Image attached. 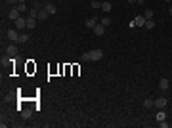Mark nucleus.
<instances>
[{"mask_svg": "<svg viewBox=\"0 0 172 128\" xmlns=\"http://www.w3.org/2000/svg\"><path fill=\"white\" fill-rule=\"evenodd\" d=\"M165 2H170V0H165Z\"/></svg>", "mask_w": 172, "mask_h": 128, "instance_id": "cd10ccee", "label": "nucleus"}, {"mask_svg": "<svg viewBox=\"0 0 172 128\" xmlns=\"http://www.w3.org/2000/svg\"><path fill=\"white\" fill-rule=\"evenodd\" d=\"M143 107H145V109H151V107H155V99H151V97H147L145 101H143Z\"/></svg>", "mask_w": 172, "mask_h": 128, "instance_id": "f3484780", "label": "nucleus"}, {"mask_svg": "<svg viewBox=\"0 0 172 128\" xmlns=\"http://www.w3.org/2000/svg\"><path fill=\"white\" fill-rule=\"evenodd\" d=\"M37 17H27V29H35L37 27Z\"/></svg>", "mask_w": 172, "mask_h": 128, "instance_id": "ddd939ff", "label": "nucleus"}, {"mask_svg": "<svg viewBox=\"0 0 172 128\" xmlns=\"http://www.w3.org/2000/svg\"><path fill=\"white\" fill-rule=\"evenodd\" d=\"M94 32H96V36H102L103 32H105V27H103L102 23H98V25L94 27Z\"/></svg>", "mask_w": 172, "mask_h": 128, "instance_id": "1a4fd4ad", "label": "nucleus"}, {"mask_svg": "<svg viewBox=\"0 0 172 128\" xmlns=\"http://www.w3.org/2000/svg\"><path fill=\"white\" fill-rule=\"evenodd\" d=\"M8 17H10L12 21H15V19H19V17H21V12L17 10V6H12V10L8 12Z\"/></svg>", "mask_w": 172, "mask_h": 128, "instance_id": "7ed1b4c3", "label": "nucleus"}, {"mask_svg": "<svg viewBox=\"0 0 172 128\" xmlns=\"http://www.w3.org/2000/svg\"><path fill=\"white\" fill-rule=\"evenodd\" d=\"M145 29H155V21H153V19H147L145 21Z\"/></svg>", "mask_w": 172, "mask_h": 128, "instance_id": "4be33fe9", "label": "nucleus"}, {"mask_svg": "<svg viewBox=\"0 0 172 128\" xmlns=\"http://www.w3.org/2000/svg\"><path fill=\"white\" fill-rule=\"evenodd\" d=\"M17 10H19L21 13H25V12H27V6H25V2H19V4H17Z\"/></svg>", "mask_w": 172, "mask_h": 128, "instance_id": "aec40b11", "label": "nucleus"}, {"mask_svg": "<svg viewBox=\"0 0 172 128\" xmlns=\"http://www.w3.org/2000/svg\"><path fill=\"white\" fill-rule=\"evenodd\" d=\"M166 103H168V101H166V97H157V99H155V107H166Z\"/></svg>", "mask_w": 172, "mask_h": 128, "instance_id": "9d476101", "label": "nucleus"}, {"mask_svg": "<svg viewBox=\"0 0 172 128\" xmlns=\"http://www.w3.org/2000/svg\"><path fill=\"white\" fill-rule=\"evenodd\" d=\"M6 36H8V40H10V42H19V32H17V29H8Z\"/></svg>", "mask_w": 172, "mask_h": 128, "instance_id": "f03ea898", "label": "nucleus"}, {"mask_svg": "<svg viewBox=\"0 0 172 128\" xmlns=\"http://www.w3.org/2000/svg\"><path fill=\"white\" fill-rule=\"evenodd\" d=\"M128 2H130V4H138V0H128Z\"/></svg>", "mask_w": 172, "mask_h": 128, "instance_id": "393cba45", "label": "nucleus"}, {"mask_svg": "<svg viewBox=\"0 0 172 128\" xmlns=\"http://www.w3.org/2000/svg\"><path fill=\"white\" fill-rule=\"evenodd\" d=\"M31 115H33V109L31 107L21 109V119H31Z\"/></svg>", "mask_w": 172, "mask_h": 128, "instance_id": "f8f14e48", "label": "nucleus"}, {"mask_svg": "<svg viewBox=\"0 0 172 128\" xmlns=\"http://www.w3.org/2000/svg\"><path fill=\"white\" fill-rule=\"evenodd\" d=\"M19 2H25V0H19Z\"/></svg>", "mask_w": 172, "mask_h": 128, "instance_id": "bb28decb", "label": "nucleus"}, {"mask_svg": "<svg viewBox=\"0 0 172 128\" xmlns=\"http://www.w3.org/2000/svg\"><path fill=\"white\" fill-rule=\"evenodd\" d=\"M168 13H170V15H172V6H170V8H168Z\"/></svg>", "mask_w": 172, "mask_h": 128, "instance_id": "a878e982", "label": "nucleus"}, {"mask_svg": "<svg viewBox=\"0 0 172 128\" xmlns=\"http://www.w3.org/2000/svg\"><path fill=\"white\" fill-rule=\"evenodd\" d=\"M90 6L94 8V10H102V2H98V0H92V2H90Z\"/></svg>", "mask_w": 172, "mask_h": 128, "instance_id": "a211bd4d", "label": "nucleus"}, {"mask_svg": "<svg viewBox=\"0 0 172 128\" xmlns=\"http://www.w3.org/2000/svg\"><path fill=\"white\" fill-rule=\"evenodd\" d=\"M6 4H8V6H17L19 0H6Z\"/></svg>", "mask_w": 172, "mask_h": 128, "instance_id": "b1692460", "label": "nucleus"}, {"mask_svg": "<svg viewBox=\"0 0 172 128\" xmlns=\"http://www.w3.org/2000/svg\"><path fill=\"white\" fill-rule=\"evenodd\" d=\"M29 40H31L29 32H19V42H21V44H25V42H29Z\"/></svg>", "mask_w": 172, "mask_h": 128, "instance_id": "4468645a", "label": "nucleus"}, {"mask_svg": "<svg viewBox=\"0 0 172 128\" xmlns=\"http://www.w3.org/2000/svg\"><path fill=\"white\" fill-rule=\"evenodd\" d=\"M111 8H113V4H111V2H102V10H103L105 13L111 12Z\"/></svg>", "mask_w": 172, "mask_h": 128, "instance_id": "dca6fc26", "label": "nucleus"}, {"mask_svg": "<svg viewBox=\"0 0 172 128\" xmlns=\"http://www.w3.org/2000/svg\"><path fill=\"white\" fill-rule=\"evenodd\" d=\"M103 58V52L100 50V48H96V50H92V52H86L82 58V61H100V59Z\"/></svg>", "mask_w": 172, "mask_h": 128, "instance_id": "f257e3e1", "label": "nucleus"}, {"mask_svg": "<svg viewBox=\"0 0 172 128\" xmlns=\"http://www.w3.org/2000/svg\"><path fill=\"white\" fill-rule=\"evenodd\" d=\"M6 54L10 56V58H13V56H17V46H15V42H12V44L6 48Z\"/></svg>", "mask_w": 172, "mask_h": 128, "instance_id": "423d86ee", "label": "nucleus"}, {"mask_svg": "<svg viewBox=\"0 0 172 128\" xmlns=\"http://www.w3.org/2000/svg\"><path fill=\"white\" fill-rule=\"evenodd\" d=\"M168 86H170L168 78H161V80H159V88L163 90V92H166V90H168Z\"/></svg>", "mask_w": 172, "mask_h": 128, "instance_id": "6e6552de", "label": "nucleus"}, {"mask_svg": "<svg viewBox=\"0 0 172 128\" xmlns=\"http://www.w3.org/2000/svg\"><path fill=\"white\" fill-rule=\"evenodd\" d=\"M48 15H50V13L46 12V8L42 6L40 10H38V15H37V19H38V21H46V19H48Z\"/></svg>", "mask_w": 172, "mask_h": 128, "instance_id": "39448f33", "label": "nucleus"}, {"mask_svg": "<svg viewBox=\"0 0 172 128\" xmlns=\"http://www.w3.org/2000/svg\"><path fill=\"white\" fill-rule=\"evenodd\" d=\"M145 17H143V15H136V17H134V23H136V27H145Z\"/></svg>", "mask_w": 172, "mask_h": 128, "instance_id": "0eeeda50", "label": "nucleus"}, {"mask_svg": "<svg viewBox=\"0 0 172 128\" xmlns=\"http://www.w3.org/2000/svg\"><path fill=\"white\" fill-rule=\"evenodd\" d=\"M84 23H86V27H88V29H94V27L98 25V19H96V17H88Z\"/></svg>", "mask_w": 172, "mask_h": 128, "instance_id": "9b49d317", "label": "nucleus"}, {"mask_svg": "<svg viewBox=\"0 0 172 128\" xmlns=\"http://www.w3.org/2000/svg\"><path fill=\"white\" fill-rule=\"evenodd\" d=\"M153 15H155L153 10H145V13H143V17H145V19H153Z\"/></svg>", "mask_w": 172, "mask_h": 128, "instance_id": "6ab92c4d", "label": "nucleus"}, {"mask_svg": "<svg viewBox=\"0 0 172 128\" xmlns=\"http://www.w3.org/2000/svg\"><path fill=\"white\" fill-rule=\"evenodd\" d=\"M102 25H103V27L111 25V17H103V19H102Z\"/></svg>", "mask_w": 172, "mask_h": 128, "instance_id": "5701e85b", "label": "nucleus"}, {"mask_svg": "<svg viewBox=\"0 0 172 128\" xmlns=\"http://www.w3.org/2000/svg\"><path fill=\"white\" fill-rule=\"evenodd\" d=\"M15 29H17V31H23V29H27V19L23 17V15H21L19 19H15Z\"/></svg>", "mask_w": 172, "mask_h": 128, "instance_id": "20e7f679", "label": "nucleus"}, {"mask_svg": "<svg viewBox=\"0 0 172 128\" xmlns=\"http://www.w3.org/2000/svg\"><path fill=\"white\" fill-rule=\"evenodd\" d=\"M46 12H48V13H50V15H54V13H56L57 12V8L56 6H54V4H52V2H48V4H46Z\"/></svg>", "mask_w": 172, "mask_h": 128, "instance_id": "2eb2a0df", "label": "nucleus"}, {"mask_svg": "<svg viewBox=\"0 0 172 128\" xmlns=\"http://www.w3.org/2000/svg\"><path fill=\"white\" fill-rule=\"evenodd\" d=\"M165 119H166V113H165V111H159V113H157V121H165Z\"/></svg>", "mask_w": 172, "mask_h": 128, "instance_id": "412c9836", "label": "nucleus"}]
</instances>
